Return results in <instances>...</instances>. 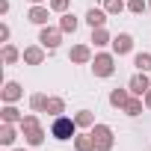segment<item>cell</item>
<instances>
[{
  "mask_svg": "<svg viewBox=\"0 0 151 151\" xmlns=\"http://www.w3.org/2000/svg\"><path fill=\"white\" fill-rule=\"evenodd\" d=\"M15 139H18V130H15V124H9V122H3L0 124V145H15Z\"/></svg>",
  "mask_w": 151,
  "mask_h": 151,
  "instance_id": "obj_13",
  "label": "cell"
},
{
  "mask_svg": "<svg viewBox=\"0 0 151 151\" xmlns=\"http://www.w3.org/2000/svg\"><path fill=\"white\" fill-rule=\"evenodd\" d=\"M77 122H74V116H56L53 122H50V136L53 139H59V142H68V139H74L77 136Z\"/></svg>",
  "mask_w": 151,
  "mask_h": 151,
  "instance_id": "obj_1",
  "label": "cell"
},
{
  "mask_svg": "<svg viewBox=\"0 0 151 151\" xmlns=\"http://www.w3.org/2000/svg\"><path fill=\"white\" fill-rule=\"evenodd\" d=\"M39 127H42V124H39V116H36V113H27V116L18 122V130H21V133H33V130H39Z\"/></svg>",
  "mask_w": 151,
  "mask_h": 151,
  "instance_id": "obj_18",
  "label": "cell"
},
{
  "mask_svg": "<svg viewBox=\"0 0 151 151\" xmlns=\"http://www.w3.org/2000/svg\"><path fill=\"white\" fill-rule=\"evenodd\" d=\"M0 59H3V65H15L18 59H21V50L15 47V45H3V50H0Z\"/></svg>",
  "mask_w": 151,
  "mask_h": 151,
  "instance_id": "obj_16",
  "label": "cell"
},
{
  "mask_svg": "<svg viewBox=\"0 0 151 151\" xmlns=\"http://www.w3.org/2000/svg\"><path fill=\"white\" fill-rule=\"evenodd\" d=\"M30 107H33V113H45V107H47V95H42V92L30 95Z\"/></svg>",
  "mask_w": 151,
  "mask_h": 151,
  "instance_id": "obj_24",
  "label": "cell"
},
{
  "mask_svg": "<svg viewBox=\"0 0 151 151\" xmlns=\"http://www.w3.org/2000/svg\"><path fill=\"white\" fill-rule=\"evenodd\" d=\"M9 36H12V30H9V24L3 21V24H0V42L6 45V42H9Z\"/></svg>",
  "mask_w": 151,
  "mask_h": 151,
  "instance_id": "obj_29",
  "label": "cell"
},
{
  "mask_svg": "<svg viewBox=\"0 0 151 151\" xmlns=\"http://www.w3.org/2000/svg\"><path fill=\"white\" fill-rule=\"evenodd\" d=\"M95 47H104V45H113V36L107 33V27H95L92 30V39H89Z\"/></svg>",
  "mask_w": 151,
  "mask_h": 151,
  "instance_id": "obj_17",
  "label": "cell"
},
{
  "mask_svg": "<svg viewBox=\"0 0 151 151\" xmlns=\"http://www.w3.org/2000/svg\"><path fill=\"white\" fill-rule=\"evenodd\" d=\"M30 3H33V6H39V3H47V0H30Z\"/></svg>",
  "mask_w": 151,
  "mask_h": 151,
  "instance_id": "obj_32",
  "label": "cell"
},
{
  "mask_svg": "<svg viewBox=\"0 0 151 151\" xmlns=\"http://www.w3.org/2000/svg\"><path fill=\"white\" fill-rule=\"evenodd\" d=\"M24 142L33 145V148L42 145V142H45V127H39V130H33V133H24Z\"/></svg>",
  "mask_w": 151,
  "mask_h": 151,
  "instance_id": "obj_25",
  "label": "cell"
},
{
  "mask_svg": "<svg viewBox=\"0 0 151 151\" xmlns=\"http://www.w3.org/2000/svg\"><path fill=\"white\" fill-rule=\"evenodd\" d=\"M107 18H110V12L107 9H98V6H92L89 12H86V24L95 30V27H107Z\"/></svg>",
  "mask_w": 151,
  "mask_h": 151,
  "instance_id": "obj_11",
  "label": "cell"
},
{
  "mask_svg": "<svg viewBox=\"0 0 151 151\" xmlns=\"http://www.w3.org/2000/svg\"><path fill=\"white\" fill-rule=\"evenodd\" d=\"M77 27H80L77 15H71V12H62L59 15V30L62 33H77Z\"/></svg>",
  "mask_w": 151,
  "mask_h": 151,
  "instance_id": "obj_15",
  "label": "cell"
},
{
  "mask_svg": "<svg viewBox=\"0 0 151 151\" xmlns=\"http://www.w3.org/2000/svg\"><path fill=\"white\" fill-rule=\"evenodd\" d=\"M89 65H92L95 77H113V71H116V53H95Z\"/></svg>",
  "mask_w": 151,
  "mask_h": 151,
  "instance_id": "obj_3",
  "label": "cell"
},
{
  "mask_svg": "<svg viewBox=\"0 0 151 151\" xmlns=\"http://www.w3.org/2000/svg\"><path fill=\"white\" fill-rule=\"evenodd\" d=\"M148 9H151V0H148Z\"/></svg>",
  "mask_w": 151,
  "mask_h": 151,
  "instance_id": "obj_34",
  "label": "cell"
},
{
  "mask_svg": "<svg viewBox=\"0 0 151 151\" xmlns=\"http://www.w3.org/2000/svg\"><path fill=\"white\" fill-rule=\"evenodd\" d=\"M0 15H9V0H0Z\"/></svg>",
  "mask_w": 151,
  "mask_h": 151,
  "instance_id": "obj_30",
  "label": "cell"
},
{
  "mask_svg": "<svg viewBox=\"0 0 151 151\" xmlns=\"http://www.w3.org/2000/svg\"><path fill=\"white\" fill-rule=\"evenodd\" d=\"M133 65H136V71H151V53H136Z\"/></svg>",
  "mask_w": 151,
  "mask_h": 151,
  "instance_id": "obj_26",
  "label": "cell"
},
{
  "mask_svg": "<svg viewBox=\"0 0 151 151\" xmlns=\"http://www.w3.org/2000/svg\"><path fill=\"white\" fill-rule=\"evenodd\" d=\"M142 110H145V101H142L139 95H133V98L124 104V113H127V116H139Z\"/></svg>",
  "mask_w": 151,
  "mask_h": 151,
  "instance_id": "obj_22",
  "label": "cell"
},
{
  "mask_svg": "<svg viewBox=\"0 0 151 151\" xmlns=\"http://www.w3.org/2000/svg\"><path fill=\"white\" fill-rule=\"evenodd\" d=\"M127 89H130V95H145L148 89H151V80H148V71H136L133 77L127 80Z\"/></svg>",
  "mask_w": 151,
  "mask_h": 151,
  "instance_id": "obj_5",
  "label": "cell"
},
{
  "mask_svg": "<svg viewBox=\"0 0 151 151\" xmlns=\"http://www.w3.org/2000/svg\"><path fill=\"white\" fill-rule=\"evenodd\" d=\"M50 6L47 3H39V6H30V12H27V21L30 24H36V27H47V18H50Z\"/></svg>",
  "mask_w": 151,
  "mask_h": 151,
  "instance_id": "obj_6",
  "label": "cell"
},
{
  "mask_svg": "<svg viewBox=\"0 0 151 151\" xmlns=\"http://www.w3.org/2000/svg\"><path fill=\"white\" fill-rule=\"evenodd\" d=\"M15 151H27V148H15Z\"/></svg>",
  "mask_w": 151,
  "mask_h": 151,
  "instance_id": "obj_33",
  "label": "cell"
},
{
  "mask_svg": "<svg viewBox=\"0 0 151 151\" xmlns=\"http://www.w3.org/2000/svg\"><path fill=\"white\" fill-rule=\"evenodd\" d=\"M148 9V0H127V12H133V15H142Z\"/></svg>",
  "mask_w": 151,
  "mask_h": 151,
  "instance_id": "obj_27",
  "label": "cell"
},
{
  "mask_svg": "<svg viewBox=\"0 0 151 151\" xmlns=\"http://www.w3.org/2000/svg\"><path fill=\"white\" fill-rule=\"evenodd\" d=\"M130 98H133L130 89H113V92H110V104H113L116 110H124V104H127Z\"/></svg>",
  "mask_w": 151,
  "mask_h": 151,
  "instance_id": "obj_14",
  "label": "cell"
},
{
  "mask_svg": "<svg viewBox=\"0 0 151 151\" xmlns=\"http://www.w3.org/2000/svg\"><path fill=\"white\" fill-rule=\"evenodd\" d=\"M89 133H92V139H95V151H110L113 142H116L110 124H98V122H95V124L89 127Z\"/></svg>",
  "mask_w": 151,
  "mask_h": 151,
  "instance_id": "obj_2",
  "label": "cell"
},
{
  "mask_svg": "<svg viewBox=\"0 0 151 151\" xmlns=\"http://www.w3.org/2000/svg\"><path fill=\"white\" fill-rule=\"evenodd\" d=\"M21 95H24V89H21V83H18V80H6V83H3V89H0V98H3V104H15Z\"/></svg>",
  "mask_w": 151,
  "mask_h": 151,
  "instance_id": "obj_8",
  "label": "cell"
},
{
  "mask_svg": "<svg viewBox=\"0 0 151 151\" xmlns=\"http://www.w3.org/2000/svg\"><path fill=\"white\" fill-rule=\"evenodd\" d=\"M74 122H77V127H92L95 116H92V110H77L74 113Z\"/></svg>",
  "mask_w": 151,
  "mask_h": 151,
  "instance_id": "obj_21",
  "label": "cell"
},
{
  "mask_svg": "<svg viewBox=\"0 0 151 151\" xmlns=\"http://www.w3.org/2000/svg\"><path fill=\"white\" fill-rule=\"evenodd\" d=\"M24 119V113L15 107V104H3V110H0V122H9V124H18Z\"/></svg>",
  "mask_w": 151,
  "mask_h": 151,
  "instance_id": "obj_12",
  "label": "cell"
},
{
  "mask_svg": "<svg viewBox=\"0 0 151 151\" xmlns=\"http://www.w3.org/2000/svg\"><path fill=\"white\" fill-rule=\"evenodd\" d=\"M45 113H47V116H53V119H56V116H65V101H62V98H47Z\"/></svg>",
  "mask_w": 151,
  "mask_h": 151,
  "instance_id": "obj_20",
  "label": "cell"
},
{
  "mask_svg": "<svg viewBox=\"0 0 151 151\" xmlns=\"http://www.w3.org/2000/svg\"><path fill=\"white\" fill-rule=\"evenodd\" d=\"M142 101H145V107H148V110H151V89H148V92H145V95H142Z\"/></svg>",
  "mask_w": 151,
  "mask_h": 151,
  "instance_id": "obj_31",
  "label": "cell"
},
{
  "mask_svg": "<svg viewBox=\"0 0 151 151\" xmlns=\"http://www.w3.org/2000/svg\"><path fill=\"white\" fill-rule=\"evenodd\" d=\"M104 9H107L110 15H122V12L127 9V0H104Z\"/></svg>",
  "mask_w": 151,
  "mask_h": 151,
  "instance_id": "obj_23",
  "label": "cell"
},
{
  "mask_svg": "<svg viewBox=\"0 0 151 151\" xmlns=\"http://www.w3.org/2000/svg\"><path fill=\"white\" fill-rule=\"evenodd\" d=\"M59 42H62V30H59V27H42V33H39V45H42L45 50H56Z\"/></svg>",
  "mask_w": 151,
  "mask_h": 151,
  "instance_id": "obj_4",
  "label": "cell"
},
{
  "mask_svg": "<svg viewBox=\"0 0 151 151\" xmlns=\"http://www.w3.org/2000/svg\"><path fill=\"white\" fill-rule=\"evenodd\" d=\"M113 53L116 56H124V53H130L133 50V36L130 33H119V36H113Z\"/></svg>",
  "mask_w": 151,
  "mask_h": 151,
  "instance_id": "obj_7",
  "label": "cell"
},
{
  "mask_svg": "<svg viewBox=\"0 0 151 151\" xmlns=\"http://www.w3.org/2000/svg\"><path fill=\"white\" fill-rule=\"evenodd\" d=\"M47 6H50L53 12H59V15H62V12H68V6H71V0H47Z\"/></svg>",
  "mask_w": 151,
  "mask_h": 151,
  "instance_id": "obj_28",
  "label": "cell"
},
{
  "mask_svg": "<svg viewBox=\"0 0 151 151\" xmlns=\"http://www.w3.org/2000/svg\"><path fill=\"white\" fill-rule=\"evenodd\" d=\"M74 151H95L92 133H77V136H74Z\"/></svg>",
  "mask_w": 151,
  "mask_h": 151,
  "instance_id": "obj_19",
  "label": "cell"
},
{
  "mask_svg": "<svg viewBox=\"0 0 151 151\" xmlns=\"http://www.w3.org/2000/svg\"><path fill=\"white\" fill-rule=\"evenodd\" d=\"M21 59H24L27 65H42V62H45V47H42V45H30V47H24Z\"/></svg>",
  "mask_w": 151,
  "mask_h": 151,
  "instance_id": "obj_10",
  "label": "cell"
},
{
  "mask_svg": "<svg viewBox=\"0 0 151 151\" xmlns=\"http://www.w3.org/2000/svg\"><path fill=\"white\" fill-rule=\"evenodd\" d=\"M68 59H71L74 65H86V62H92V47H89V45H74V47L68 50Z\"/></svg>",
  "mask_w": 151,
  "mask_h": 151,
  "instance_id": "obj_9",
  "label": "cell"
}]
</instances>
